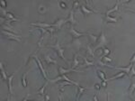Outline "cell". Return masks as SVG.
Masks as SVG:
<instances>
[{"label":"cell","instance_id":"cell-1","mask_svg":"<svg viewBox=\"0 0 135 101\" xmlns=\"http://www.w3.org/2000/svg\"><path fill=\"white\" fill-rule=\"evenodd\" d=\"M50 48H53V49H55L56 50V52H57V53H58V55L61 58V59H63V61L67 63V64H68L70 66L71 65V63H70L69 62H68V60L65 58V56H64V51L65 50L63 49L62 47L60 46V42H59V40L57 41V42H56V44H54V45H50Z\"/></svg>","mask_w":135,"mask_h":101},{"label":"cell","instance_id":"cell-2","mask_svg":"<svg viewBox=\"0 0 135 101\" xmlns=\"http://www.w3.org/2000/svg\"><path fill=\"white\" fill-rule=\"evenodd\" d=\"M106 44H107V40H106V36H105V33L104 31H102L100 34V35L98 36V41L96 42V45L94 48V51H96L99 48H104V47H106Z\"/></svg>","mask_w":135,"mask_h":101},{"label":"cell","instance_id":"cell-3","mask_svg":"<svg viewBox=\"0 0 135 101\" xmlns=\"http://www.w3.org/2000/svg\"><path fill=\"white\" fill-rule=\"evenodd\" d=\"M1 34H5L6 36V38L9 40H14V41H16V42H21L22 41V38H21V35L16 34L15 33H11V32H7V31H4L2 30L1 31Z\"/></svg>","mask_w":135,"mask_h":101},{"label":"cell","instance_id":"cell-4","mask_svg":"<svg viewBox=\"0 0 135 101\" xmlns=\"http://www.w3.org/2000/svg\"><path fill=\"white\" fill-rule=\"evenodd\" d=\"M33 58H34L35 61H36V62H37V64H38V66H39V68H40L41 71H42V74H43V78H44V79H46L47 81H49V79H48L47 74H46V71H45L44 68H43V64H42V62H41L40 59H39V58H38V56L36 55V53H35V54H33Z\"/></svg>","mask_w":135,"mask_h":101},{"label":"cell","instance_id":"cell-5","mask_svg":"<svg viewBox=\"0 0 135 101\" xmlns=\"http://www.w3.org/2000/svg\"><path fill=\"white\" fill-rule=\"evenodd\" d=\"M69 34L72 35L73 39H79L81 36H84L86 35L87 34L85 33H79V32H77L75 29H74V25H70L69 27Z\"/></svg>","mask_w":135,"mask_h":101},{"label":"cell","instance_id":"cell-6","mask_svg":"<svg viewBox=\"0 0 135 101\" xmlns=\"http://www.w3.org/2000/svg\"><path fill=\"white\" fill-rule=\"evenodd\" d=\"M58 71H59L60 75H66L67 73H69V72H71V71H73V72H82L81 70H78V69H72V68H70V69H64V68L61 67V66H59V68H58Z\"/></svg>","mask_w":135,"mask_h":101},{"label":"cell","instance_id":"cell-7","mask_svg":"<svg viewBox=\"0 0 135 101\" xmlns=\"http://www.w3.org/2000/svg\"><path fill=\"white\" fill-rule=\"evenodd\" d=\"M30 25L31 26H36L37 28H44V29H47V28L51 26V24L43 23V22H36V23H31Z\"/></svg>","mask_w":135,"mask_h":101},{"label":"cell","instance_id":"cell-8","mask_svg":"<svg viewBox=\"0 0 135 101\" xmlns=\"http://www.w3.org/2000/svg\"><path fill=\"white\" fill-rule=\"evenodd\" d=\"M66 23H68L67 19H58L56 20V22L54 23V24H51V26L55 28L57 31H59V30H60L61 26H62L64 24H66Z\"/></svg>","mask_w":135,"mask_h":101},{"label":"cell","instance_id":"cell-9","mask_svg":"<svg viewBox=\"0 0 135 101\" xmlns=\"http://www.w3.org/2000/svg\"><path fill=\"white\" fill-rule=\"evenodd\" d=\"M75 10L71 9V11H70L69 13V15H68V17L67 18V21L68 23H70L71 24V25H76V23H77V20L75 19Z\"/></svg>","mask_w":135,"mask_h":101},{"label":"cell","instance_id":"cell-10","mask_svg":"<svg viewBox=\"0 0 135 101\" xmlns=\"http://www.w3.org/2000/svg\"><path fill=\"white\" fill-rule=\"evenodd\" d=\"M133 66V63H130L127 67H114V69H118V70H121V71L125 72V74L126 73L129 74L130 73L131 69H132V67Z\"/></svg>","mask_w":135,"mask_h":101},{"label":"cell","instance_id":"cell-11","mask_svg":"<svg viewBox=\"0 0 135 101\" xmlns=\"http://www.w3.org/2000/svg\"><path fill=\"white\" fill-rule=\"evenodd\" d=\"M15 73L16 71L14 72V73L11 75V76L8 77V79H7V85H8V89H9V94H13L14 91H13V86H12V81H13V79H14V77H15Z\"/></svg>","mask_w":135,"mask_h":101},{"label":"cell","instance_id":"cell-12","mask_svg":"<svg viewBox=\"0 0 135 101\" xmlns=\"http://www.w3.org/2000/svg\"><path fill=\"white\" fill-rule=\"evenodd\" d=\"M89 89V88H83V87H80L79 85H78V86H77L78 93H77V97H76V100H77V101L79 100L81 95H82V94L85 92V90H87V89Z\"/></svg>","mask_w":135,"mask_h":101},{"label":"cell","instance_id":"cell-13","mask_svg":"<svg viewBox=\"0 0 135 101\" xmlns=\"http://www.w3.org/2000/svg\"><path fill=\"white\" fill-rule=\"evenodd\" d=\"M5 17L7 19V21H9V22H11V21H14V22H17V21H20V19H18V18H16L14 15V14H12V13L10 12H7L6 14H5Z\"/></svg>","mask_w":135,"mask_h":101},{"label":"cell","instance_id":"cell-14","mask_svg":"<svg viewBox=\"0 0 135 101\" xmlns=\"http://www.w3.org/2000/svg\"><path fill=\"white\" fill-rule=\"evenodd\" d=\"M104 19H105V22L108 23V24H113V23L118 22L117 17H112L111 15H105V16H104Z\"/></svg>","mask_w":135,"mask_h":101},{"label":"cell","instance_id":"cell-15","mask_svg":"<svg viewBox=\"0 0 135 101\" xmlns=\"http://www.w3.org/2000/svg\"><path fill=\"white\" fill-rule=\"evenodd\" d=\"M80 10L82 11V13L84 14V15H85V16H87V15H91L92 13H94L92 10H90L89 8H88L85 5H80Z\"/></svg>","mask_w":135,"mask_h":101},{"label":"cell","instance_id":"cell-16","mask_svg":"<svg viewBox=\"0 0 135 101\" xmlns=\"http://www.w3.org/2000/svg\"><path fill=\"white\" fill-rule=\"evenodd\" d=\"M43 58H44V61L46 62V63H47L48 65H50V64H57V61H55V60L51 59V57H50V55L45 54Z\"/></svg>","mask_w":135,"mask_h":101},{"label":"cell","instance_id":"cell-17","mask_svg":"<svg viewBox=\"0 0 135 101\" xmlns=\"http://www.w3.org/2000/svg\"><path fill=\"white\" fill-rule=\"evenodd\" d=\"M119 5H120V1H116V4H115L114 6H113L112 8H111V9H108L107 11L105 12V15H110L111 13L115 12V11H118V10H119Z\"/></svg>","mask_w":135,"mask_h":101},{"label":"cell","instance_id":"cell-18","mask_svg":"<svg viewBox=\"0 0 135 101\" xmlns=\"http://www.w3.org/2000/svg\"><path fill=\"white\" fill-rule=\"evenodd\" d=\"M78 53H76V54L74 55V58H73V62H71V68H72V69L77 68L78 65L79 64V62H78Z\"/></svg>","mask_w":135,"mask_h":101},{"label":"cell","instance_id":"cell-19","mask_svg":"<svg viewBox=\"0 0 135 101\" xmlns=\"http://www.w3.org/2000/svg\"><path fill=\"white\" fill-rule=\"evenodd\" d=\"M71 43L75 46V48L78 50V51H79L80 48L82 47V44H81V42H80L79 39H73L72 42H71Z\"/></svg>","mask_w":135,"mask_h":101},{"label":"cell","instance_id":"cell-20","mask_svg":"<svg viewBox=\"0 0 135 101\" xmlns=\"http://www.w3.org/2000/svg\"><path fill=\"white\" fill-rule=\"evenodd\" d=\"M87 55L92 57V58H95V51L91 48L90 44H88V46H87Z\"/></svg>","mask_w":135,"mask_h":101},{"label":"cell","instance_id":"cell-21","mask_svg":"<svg viewBox=\"0 0 135 101\" xmlns=\"http://www.w3.org/2000/svg\"><path fill=\"white\" fill-rule=\"evenodd\" d=\"M83 61L85 62V64L83 65V67H89V66H95V63L93 62H89L88 60V57H82Z\"/></svg>","mask_w":135,"mask_h":101},{"label":"cell","instance_id":"cell-22","mask_svg":"<svg viewBox=\"0 0 135 101\" xmlns=\"http://www.w3.org/2000/svg\"><path fill=\"white\" fill-rule=\"evenodd\" d=\"M0 68H1V75H2V79H5V80H7L8 77H7V75H6V72H5V69H4V66H3L2 62H1V64H0Z\"/></svg>","mask_w":135,"mask_h":101},{"label":"cell","instance_id":"cell-23","mask_svg":"<svg viewBox=\"0 0 135 101\" xmlns=\"http://www.w3.org/2000/svg\"><path fill=\"white\" fill-rule=\"evenodd\" d=\"M88 35L89 36L90 40H91V42H92V44H95L98 41V36L95 34H88Z\"/></svg>","mask_w":135,"mask_h":101},{"label":"cell","instance_id":"cell-24","mask_svg":"<svg viewBox=\"0 0 135 101\" xmlns=\"http://www.w3.org/2000/svg\"><path fill=\"white\" fill-rule=\"evenodd\" d=\"M96 72H97V75L98 77L102 79V81H107V79H105V72L100 70V69H96Z\"/></svg>","mask_w":135,"mask_h":101},{"label":"cell","instance_id":"cell-25","mask_svg":"<svg viewBox=\"0 0 135 101\" xmlns=\"http://www.w3.org/2000/svg\"><path fill=\"white\" fill-rule=\"evenodd\" d=\"M125 75V72H121V73H118L116 75H114L113 77H111L110 79H108L107 80H112V79H121V78H123V76Z\"/></svg>","mask_w":135,"mask_h":101},{"label":"cell","instance_id":"cell-26","mask_svg":"<svg viewBox=\"0 0 135 101\" xmlns=\"http://www.w3.org/2000/svg\"><path fill=\"white\" fill-rule=\"evenodd\" d=\"M48 11V8L46 7V6H44V5H39L38 6V13L39 14H45V13Z\"/></svg>","mask_w":135,"mask_h":101},{"label":"cell","instance_id":"cell-27","mask_svg":"<svg viewBox=\"0 0 135 101\" xmlns=\"http://www.w3.org/2000/svg\"><path fill=\"white\" fill-rule=\"evenodd\" d=\"M135 90V83H132L131 84L130 88H129V96L131 98H133V92Z\"/></svg>","mask_w":135,"mask_h":101},{"label":"cell","instance_id":"cell-28","mask_svg":"<svg viewBox=\"0 0 135 101\" xmlns=\"http://www.w3.org/2000/svg\"><path fill=\"white\" fill-rule=\"evenodd\" d=\"M26 75H27V72H25L22 77V85L23 88H26L27 87V81H26Z\"/></svg>","mask_w":135,"mask_h":101},{"label":"cell","instance_id":"cell-29","mask_svg":"<svg viewBox=\"0 0 135 101\" xmlns=\"http://www.w3.org/2000/svg\"><path fill=\"white\" fill-rule=\"evenodd\" d=\"M47 84H48V82L47 83H45L44 85H43L42 88H41L39 90L37 91V94H39V95H41V96H44L45 94H44V90H45V88H46V86H47Z\"/></svg>","mask_w":135,"mask_h":101},{"label":"cell","instance_id":"cell-30","mask_svg":"<svg viewBox=\"0 0 135 101\" xmlns=\"http://www.w3.org/2000/svg\"><path fill=\"white\" fill-rule=\"evenodd\" d=\"M47 31H48V33H50V36H51V39H52V38H53V34H54L57 30H56L54 27H52V26H50V27L47 28Z\"/></svg>","mask_w":135,"mask_h":101},{"label":"cell","instance_id":"cell-31","mask_svg":"<svg viewBox=\"0 0 135 101\" xmlns=\"http://www.w3.org/2000/svg\"><path fill=\"white\" fill-rule=\"evenodd\" d=\"M103 53H104V56H108L111 53V51L106 47H104L103 48Z\"/></svg>","mask_w":135,"mask_h":101},{"label":"cell","instance_id":"cell-32","mask_svg":"<svg viewBox=\"0 0 135 101\" xmlns=\"http://www.w3.org/2000/svg\"><path fill=\"white\" fill-rule=\"evenodd\" d=\"M103 62H111L112 61V58H109L108 56H103V58H102V60H101Z\"/></svg>","mask_w":135,"mask_h":101},{"label":"cell","instance_id":"cell-33","mask_svg":"<svg viewBox=\"0 0 135 101\" xmlns=\"http://www.w3.org/2000/svg\"><path fill=\"white\" fill-rule=\"evenodd\" d=\"M59 5H60V6L62 8V9H67L68 8L67 4H66L65 2H63V1H60V2H59Z\"/></svg>","mask_w":135,"mask_h":101},{"label":"cell","instance_id":"cell-34","mask_svg":"<svg viewBox=\"0 0 135 101\" xmlns=\"http://www.w3.org/2000/svg\"><path fill=\"white\" fill-rule=\"evenodd\" d=\"M78 6H79V2H78V1H74L72 5V9L75 10L76 8H78Z\"/></svg>","mask_w":135,"mask_h":101},{"label":"cell","instance_id":"cell-35","mask_svg":"<svg viewBox=\"0 0 135 101\" xmlns=\"http://www.w3.org/2000/svg\"><path fill=\"white\" fill-rule=\"evenodd\" d=\"M129 76H130V77L135 76V68H134V66L132 67V69H131V70H130V73H129Z\"/></svg>","mask_w":135,"mask_h":101},{"label":"cell","instance_id":"cell-36","mask_svg":"<svg viewBox=\"0 0 135 101\" xmlns=\"http://www.w3.org/2000/svg\"><path fill=\"white\" fill-rule=\"evenodd\" d=\"M101 84H98V83H96V84H95V86H94V88H95V89H96V90H97V91H99V90H100V89H101Z\"/></svg>","mask_w":135,"mask_h":101},{"label":"cell","instance_id":"cell-37","mask_svg":"<svg viewBox=\"0 0 135 101\" xmlns=\"http://www.w3.org/2000/svg\"><path fill=\"white\" fill-rule=\"evenodd\" d=\"M44 100L45 101H50V98L49 96V94H45L44 95Z\"/></svg>","mask_w":135,"mask_h":101},{"label":"cell","instance_id":"cell-38","mask_svg":"<svg viewBox=\"0 0 135 101\" xmlns=\"http://www.w3.org/2000/svg\"><path fill=\"white\" fill-rule=\"evenodd\" d=\"M101 86H102L103 88H106V86H107V81H102L101 82Z\"/></svg>","mask_w":135,"mask_h":101},{"label":"cell","instance_id":"cell-39","mask_svg":"<svg viewBox=\"0 0 135 101\" xmlns=\"http://www.w3.org/2000/svg\"><path fill=\"white\" fill-rule=\"evenodd\" d=\"M130 62H131V63H133H133H134V62H135V53H134V54H133V56L132 57V59H131Z\"/></svg>","mask_w":135,"mask_h":101},{"label":"cell","instance_id":"cell-40","mask_svg":"<svg viewBox=\"0 0 135 101\" xmlns=\"http://www.w3.org/2000/svg\"><path fill=\"white\" fill-rule=\"evenodd\" d=\"M1 5H2V8L5 7V6H6V2H5V1H4V0H3V1H1Z\"/></svg>","mask_w":135,"mask_h":101},{"label":"cell","instance_id":"cell-41","mask_svg":"<svg viewBox=\"0 0 135 101\" xmlns=\"http://www.w3.org/2000/svg\"><path fill=\"white\" fill-rule=\"evenodd\" d=\"M10 95H11V94H8V95H7V98H6V99H5V101H13L12 99H11Z\"/></svg>","mask_w":135,"mask_h":101},{"label":"cell","instance_id":"cell-42","mask_svg":"<svg viewBox=\"0 0 135 101\" xmlns=\"http://www.w3.org/2000/svg\"><path fill=\"white\" fill-rule=\"evenodd\" d=\"M29 96H30V94H27V96L25 97L24 99H22V101H28V100H27V99H28V98H29Z\"/></svg>","mask_w":135,"mask_h":101},{"label":"cell","instance_id":"cell-43","mask_svg":"<svg viewBox=\"0 0 135 101\" xmlns=\"http://www.w3.org/2000/svg\"><path fill=\"white\" fill-rule=\"evenodd\" d=\"M93 99H94V101H98V99H97V97L95 96H95H94V98H93Z\"/></svg>","mask_w":135,"mask_h":101},{"label":"cell","instance_id":"cell-44","mask_svg":"<svg viewBox=\"0 0 135 101\" xmlns=\"http://www.w3.org/2000/svg\"><path fill=\"white\" fill-rule=\"evenodd\" d=\"M107 101H110V94L107 93Z\"/></svg>","mask_w":135,"mask_h":101},{"label":"cell","instance_id":"cell-45","mask_svg":"<svg viewBox=\"0 0 135 101\" xmlns=\"http://www.w3.org/2000/svg\"><path fill=\"white\" fill-rule=\"evenodd\" d=\"M59 100H60V101H64L62 99V98H61V96H60V95H59Z\"/></svg>","mask_w":135,"mask_h":101},{"label":"cell","instance_id":"cell-46","mask_svg":"<svg viewBox=\"0 0 135 101\" xmlns=\"http://www.w3.org/2000/svg\"><path fill=\"white\" fill-rule=\"evenodd\" d=\"M129 11H132V12L135 13V10H133V9H129Z\"/></svg>","mask_w":135,"mask_h":101},{"label":"cell","instance_id":"cell-47","mask_svg":"<svg viewBox=\"0 0 135 101\" xmlns=\"http://www.w3.org/2000/svg\"><path fill=\"white\" fill-rule=\"evenodd\" d=\"M29 101H37V100H29Z\"/></svg>","mask_w":135,"mask_h":101},{"label":"cell","instance_id":"cell-48","mask_svg":"<svg viewBox=\"0 0 135 101\" xmlns=\"http://www.w3.org/2000/svg\"><path fill=\"white\" fill-rule=\"evenodd\" d=\"M134 101H135V99H134Z\"/></svg>","mask_w":135,"mask_h":101}]
</instances>
